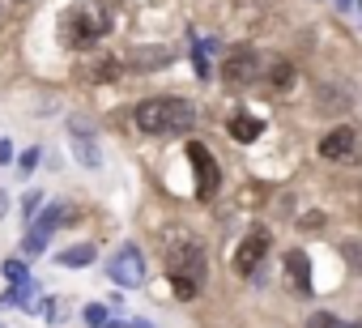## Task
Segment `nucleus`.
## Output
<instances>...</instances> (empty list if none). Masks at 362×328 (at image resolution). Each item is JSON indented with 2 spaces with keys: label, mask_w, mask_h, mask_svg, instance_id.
<instances>
[{
  "label": "nucleus",
  "mask_w": 362,
  "mask_h": 328,
  "mask_svg": "<svg viewBox=\"0 0 362 328\" xmlns=\"http://www.w3.org/2000/svg\"><path fill=\"white\" fill-rule=\"evenodd\" d=\"M5 162H13V141H0V167Z\"/></svg>",
  "instance_id": "22"
},
{
  "label": "nucleus",
  "mask_w": 362,
  "mask_h": 328,
  "mask_svg": "<svg viewBox=\"0 0 362 328\" xmlns=\"http://www.w3.org/2000/svg\"><path fill=\"white\" fill-rule=\"evenodd\" d=\"M0 303H5V307H30V303H35V281H30V277H26V281H13Z\"/></svg>",
  "instance_id": "15"
},
{
  "label": "nucleus",
  "mask_w": 362,
  "mask_h": 328,
  "mask_svg": "<svg viewBox=\"0 0 362 328\" xmlns=\"http://www.w3.org/2000/svg\"><path fill=\"white\" fill-rule=\"evenodd\" d=\"M260 73H264V60L252 47H239L222 60V81H230V86H252Z\"/></svg>",
  "instance_id": "7"
},
{
  "label": "nucleus",
  "mask_w": 362,
  "mask_h": 328,
  "mask_svg": "<svg viewBox=\"0 0 362 328\" xmlns=\"http://www.w3.org/2000/svg\"><path fill=\"white\" fill-rule=\"evenodd\" d=\"M86 77H90V81H115V77H119V60H98V64L86 69Z\"/></svg>",
  "instance_id": "16"
},
{
  "label": "nucleus",
  "mask_w": 362,
  "mask_h": 328,
  "mask_svg": "<svg viewBox=\"0 0 362 328\" xmlns=\"http://www.w3.org/2000/svg\"><path fill=\"white\" fill-rule=\"evenodd\" d=\"M286 273H290V281H294V290H311V264H307V256L303 252H290L286 256Z\"/></svg>",
  "instance_id": "12"
},
{
  "label": "nucleus",
  "mask_w": 362,
  "mask_h": 328,
  "mask_svg": "<svg viewBox=\"0 0 362 328\" xmlns=\"http://www.w3.org/2000/svg\"><path fill=\"white\" fill-rule=\"evenodd\" d=\"M5 277H9V281H26V277H30V269H26V260H18V256H9V260H5Z\"/></svg>",
  "instance_id": "19"
},
{
  "label": "nucleus",
  "mask_w": 362,
  "mask_h": 328,
  "mask_svg": "<svg viewBox=\"0 0 362 328\" xmlns=\"http://www.w3.org/2000/svg\"><path fill=\"white\" fill-rule=\"evenodd\" d=\"M111 22L115 18H111V9L103 5V0H77V5H69L64 18H60V43L73 47V52L94 47L111 30Z\"/></svg>",
  "instance_id": "2"
},
{
  "label": "nucleus",
  "mask_w": 362,
  "mask_h": 328,
  "mask_svg": "<svg viewBox=\"0 0 362 328\" xmlns=\"http://www.w3.org/2000/svg\"><path fill=\"white\" fill-rule=\"evenodd\" d=\"M107 277L115 281V286H124V290H136V286H145V256L128 243V247H119L111 260H107Z\"/></svg>",
  "instance_id": "5"
},
{
  "label": "nucleus",
  "mask_w": 362,
  "mask_h": 328,
  "mask_svg": "<svg viewBox=\"0 0 362 328\" xmlns=\"http://www.w3.org/2000/svg\"><path fill=\"white\" fill-rule=\"evenodd\" d=\"M69 132H73V153H77V162H86V167H98V145H94V132L90 128H81L77 119L69 124Z\"/></svg>",
  "instance_id": "10"
},
{
  "label": "nucleus",
  "mask_w": 362,
  "mask_h": 328,
  "mask_svg": "<svg viewBox=\"0 0 362 328\" xmlns=\"http://www.w3.org/2000/svg\"><path fill=\"white\" fill-rule=\"evenodd\" d=\"M94 243H77V247H69V252H60L56 260L64 264V269H86V264H94Z\"/></svg>",
  "instance_id": "14"
},
{
  "label": "nucleus",
  "mask_w": 362,
  "mask_h": 328,
  "mask_svg": "<svg viewBox=\"0 0 362 328\" xmlns=\"http://www.w3.org/2000/svg\"><path fill=\"white\" fill-rule=\"evenodd\" d=\"M132 328H149V324H132Z\"/></svg>",
  "instance_id": "27"
},
{
  "label": "nucleus",
  "mask_w": 362,
  "mask_h": 328,
  "mask_svg": "<svg viewBox=\"0 0 362 328\" xmlns=\"http://www.w3.org/2000/svg\"><path fill=\"white\" fill-rule=\"evenodd\" d=\"M264 252H269V230H252L243 243H239V252H235V273L239 277H252L256 269H260V260H264Z\"/></svg>",
  "instance_id": "9"
},
{
  "label": "nucleus",
  "mask_w": 362,
  "mask_h": 328,
  "mask_svg": "<svg viewBox=\"0 0 362 328\" xmlns=\"http://www.w3.org/2000/svg\"><path fill=\"white\" fill-rule=\"evenodd\" d=\"M260 132H264V124H260L256 115H235V119H230V136H235V141H243V145H247V141H256Z\"/></svg>",
  "instance_id": "13"
},
{
  "label": "nucleus",
  "mask_w": 362,
  "mask_h": 328,
  "mask_svg": "<svg viewBox=\"0 0 362 328\" xmlns=\"http://www.w3.org/2000/svg\"><path fill=\"white\" fill-rule=\"evenodd\" d=\"M320 158H328V162H354V158H358V132H354L349 124L324 132V141H320Z\"/></svg>",
  "instance_id": "8"
},
{
  "label": "nucleus",
  "mask_w": 362,
  "mask_h": 328,
  "mask_svg": "<svg viewBox=\"0 0 362 328\" xmlns=\"http://www.w3.org/2000/svg\"><path fill=\"white\" fill-rule=\"evenodd\" d=\"M39 205H43V197H39V192H30V197H26V201H22V209H26V218H30V213H35V209H39Z\"/></svg>",
  "instance_id": "21"
},
{
  "label": "nucleus",
  "mask_w": 362,
  "mask_h": 328,
  "mask_svg": "<svg viewBox=\"0 0 362 328\" xmlns=\"http://www.w3.org/2000/svg\"><path fill=\"white\" fill-rule=\"evenodd\" d=\"M341 328H362V320H358V324H341Z\"/></svg>",
  "instance_id": "25"
},
{
  "label": "nucleus",
  "mask_w": 362,
  "mask_h": 328,
  "mask_svg": "<svg viewBox=\"0 0 362 328\" xmlns=\"http://www.w3.org/2000/svg\"><path fill=\"white\" fill-rule=\"evenodd\" d=\"M260 77H264L273 90H290V86H294V64H290V60H269Z\"/></svg>",
  "instance_id": "11"
},
{
  "label": "nucleus",
  "mask_w": 362,
  "mask_h": 328,
  "mask_svg": "<svg viewBox=\"0 0 362 328\" xmlns=\"http://www.w3.org/2000/svg\"><path fill=\"white\" fill-rule=\"evenodd\" d=\"M166 273H170V286H175L179 298H197L201 294V281L209 273V260H205L201 239H192L188 230H175L166 239Z\"/></svg>",
  "instance_id": "1"
},
{
  "label": "nucleus",
  "mask_w": 362,
  "mask_h": 328,
  "mask_svg": "<svg viewBox=\"0 0 362 328\" xmlns=\"http://www.w3.org/2000/svg\"><path fill=\"white\" fill-rule=\"evenodd\" d=\"M69 218H73V213H69L64 205H47V209H43V213L35 218V226L26 230V252H30V256H39V252H47V243H52V235H56V230H60V226H64Z\"/></svg>",
  "instance_id": "6"
},
{
  "label": "nucleus",
  "mask_w": 362,
  "mask_h": 328,
  "mask_svg": "<svg viewBox=\"0 0 362 328\" xmlns=\"http://www.w3.org/2000/svg\"><path fill=\"white\" fill-rule=\"evenodd\" d=\"M337 5H341V13H349V9L358 5V0H337Z\"/></svg>",
  "instance_id": "24"
},
{
  "label": "nucleus",
  "mask_w": 362,
  "mask_h": 328,
  "mask_svg": "<svg viewBox=\"0 0 362 328\" xmlns=\"http://www.w3.org/2000/svg\"><path fill=\"white\" fill-rule=\"evenodd\" d=\"M320 107H324V111H341V107H349V90H324V94H320Z\"/></svg>",
  "instance_id": "17"
},
{
  "label": "nucleus",
  "mask_w": 362,
  "mask_h": 328,
  "mask_svg": "<svg viewBox=\"0 0 362 328\" xmlns=\"http://www.w3.org/2000/svg\"><path fill=\"white\" fill-rule=\"evenodd\" d=\"M107 320H111V307H103V303H90V307H86V324H90V328H103Z\"/></svg>",
  "instance_id": "18"
},
{
  "label": "nucleus",
  "mask_w": 362,
  "mask_h": 328,
  "mask_svg": "<svg viewBox=\"0 0 362 328\" xmlns=\"http://www.w3.org/2000/svg\"><path fill=\"white\" fill-rule=\"evenodd\" d=\"M103 328H132V324H124V320H107Z\"/></svg>",
  "instance_id": "23"
},
{
  "label": "nucleus",
  "mask_w": 362,
  "mask_h": 328,
  "mask_svg": "<svg viewBox=\"0 0 362 328\" xmlns=\"http://www.w3.org/2000/svg\"><path fill=\"white\" fill-rule=\"evenodd\" d=\"M0 218H5V197H0Z\"/></svg>",
  "instance_id": "26"
},
{
  "label": "nucleus",
  "mask_w": 362,
  "mask_h": 328,
  "mask_svg": "<svg viewBox=\"0 0 362 328\" xmlns=\"http://www.w3.org/2000/svg\"><path fill=\"white\" fill-rule=\"evenodd\" d=\"M132 119L149 136H179V132H188L197 124V107L188 98H145L132 111Z\"/></svg>",
  "instance_id": "3"
},
{
  "label": "nucleus",
  "mask_w": 362,
  "mask_h": 328,
  "mask_svg": "<svg viewBox=\"0 0 362 328\" xmlns=\"http://www.w3.org/2000/svg\"><path fill=\"white\" fill-rule=\"evenodd\" d=\"M188 162H192V171H197V197L201 201H214L218 197V184H222V171H218L214 153L201 141H188Z\"/></svg>",
  "instance_id": "4"
},
{
  "label": "nucleus",
  "mask_w": 362,
  "mask_h": 328,
  "mask_svg": "<svg viewBox=\"0 0 362 328\" xmlns=\"http://www.w3.org/2000/svg\"><path fill=\"white\" fill-rule=\"evenodd\" d=\"M35 162H39V149H26V153H22V175L35 171Z\"/></svg>",
  "instance_id": "20"
}]
</instances>
